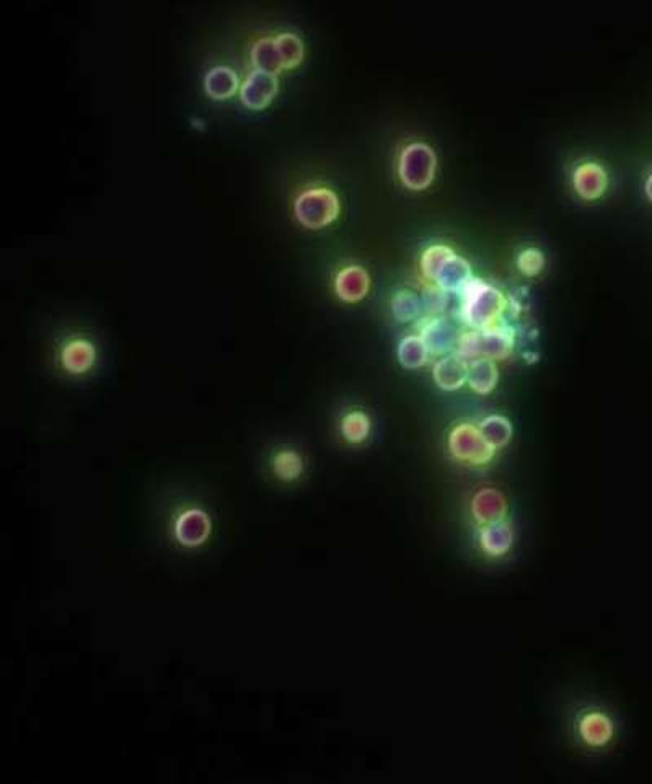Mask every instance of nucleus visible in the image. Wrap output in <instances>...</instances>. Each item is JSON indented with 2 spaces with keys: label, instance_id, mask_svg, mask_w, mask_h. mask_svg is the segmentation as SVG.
I'll return each instance as SVG.
<instances>
[{
  "label": "nucleus",
  "instance_id": "f257e3e1",
  "mask_svg": "<svg viewBox=\"0 0 652 784\" xmlns=\"http://www.w3.org/2000/svg\"><path fill=\"white\" fill-rule=\"evenodd\" d=\"M152 533L163 550L196 560L216 548L222 533L221 507L209 489L190 480H168L150 496Z\"/></svg>",
  "mask_w": 652,
  "mask_h": 784
},
{
  "label": "nucleus",
  "instance_id": "f03ea898",
  "mask_svg": "<svg viewBox=\"0 0 652 784\" xmlns=\"http://www.w3.org/2000/svg\"><path fill=\"white\" fill-rule=\"evenodd\" d=\"M553 736L571 757L587 765L604 762L623 734L617 706L591 683H566L551 696Z\"/></svg>",
  "mask_w": 652,
  "mask_h": 784
},
{
  "label": "nucleus",
  "instance_id": "7ed1b4c3",
  "mask_svg": "<svg viewBox=\"0 0 652 784\" xmlns=\"http://www.w3.org/2000/svg\"><path fill=\"white\" fill-rule=\"evenodd\" d=\"M45 361L49 374L59 384L87 387L105 372L108 351L97 330L84 323L66 322L49 333Z\"/></svg>",
  "mask_w": 652,
  "mask_h": 784
},
{
  "label": "nucleus",
  "instance_id": "20e7f679",
  "mask_svg": "<svg viewBox=\"0 0 652 784\" xmlns=\"http://www.w3.org/2000/svg\"><path fill=\"white\" fill-rule=\"evenodd\" d=\"M255 470L268 488L292 493L309 483L313 457L309 445L291 432L263 437L255 450Z\"/></svg>",
  "mask_w": 652,
  "mask_h": 784
},
{
  "label": "nucleus",
  "instance_id": "39448f33",
  "mask_svg": "<svg viewBox=\"0 0 652 784\" xmlns=\"http://www.w3.org/2000/svg\"><path fill=\"white\" fill-rule=\"evenodd\" d=\"M307 45L299 31L286 25L258 28L243 43L240 69L266 72L284 79L300 69Z\"/></svg>",
  "mask_w": 652,
  "mask_h": 784
},
{
  "label": "nucleus",
  "instance_id": "423d86ee",
  "mask_svg": "<svg viewBox=\"0 0 652 784\" xmlns=\"http://www.w3.org/2000/svg\"><path fill=\"white\" fill-rule=\"evenodd\" d=\"M284 212L289 225L302 234H320L340 221L343 212L341 196L325 181H300L287 191Z\"/></svg>",
  "mask_w": 652,
  "mask_h": 784
},
{
  "label": "nucleus",
  "instance_id": "0eeeda50",
  "mask_svg": "<svg viewBox=\"0 0 652 784\" xmlns=\"http://www.w3.org/2000/svg\"><path fill=\"white\" fill-rule=\"evenodd\" d=\"M501 452L503 450H499L481 431L480 423L459 421L445 436L447 459L467 470H486L498 460Z\"/></svg>",
  "mask_w": 652,
  "mask_h": 784
},
{
  "label": "nucleus",
  "instance_id": "6e6552de",
  "mask_svg": "<svg viewBox=\"0 0 652 784\" xmlns=\"http://www.w3.org/2000/svg\"><path fill=\"white\" fill-rule=\"evenodd\" d=\"M459 296L460 317L473 330H488L498 326L506 312L507 300L503 292L481 279L468 281Z\"/></svg>",
  "mask_w": 652,
  "mask_h": 784
},
{
  "label": "nucleus",
  "instance_id": "1a4fd4ad",
  "mask_svg": "<svg viewBox=\"0 0 652 784\" xmlns=\"http://www.w3.org/2000/svg\"><path fill=\"white\" fill-rule=\"evenodd\" d=\"M331 431L340 447L357 452L371 447L377 434V424L366 406L349 403L341 406L336 413Z\"/></svg>",
  "mask_w": 652,
  "mask_h": 784
},
{
  "label": "nucleus",
  "instance_id": "9d476101",
  "mask_svg": "<svg viewBox=\"0 0 652 784\" xmlns=\"http://www.w3.org/2000/svg\"><path fill=\"white\" fill-rule=\"evenodd\" d=\"M512 349H514L512 331L498 325L488 330L462 333L455 354L467 362L475 359H491L496 362L511 356Z\"/></svg>",
  "mask_w": 652,
  "mask_h": 784
},
{
  "label": "nucleus",
  "instance_id": "9b49d317",
  "mask_svg": "<svg viewBox=\"0 0 652 784\" xmlns=\"http://www.w3.org/2000/svg\"><path fill=\"white\" fill-rule=\"evenodd\" d=\"M242 85L238 92L237 105L247 113H265L281 97L284 79L266 72L240 69Z\"/></svg>",
  "mask_w": 652,
  "mask_h": 784
},
{
  "label": "nucleus",
  "instance_id": "f8f14e48",
  "mask_svg": "<svg viewBox=\"0 0 652 784\" xmlns=\"http://www.w3.org/2000/svg\"><path fill=\"white\" fill-rule=\"evenodd\" d=\"M436 152L423 142H415L401 150L398 159V175L406 188L423 191L436 178Z\"/></svg>",
  "mask_w": 652,
  "mask_h": 784
},
{
  "label": "nucleus",
  "instance_id": "ddd939ff",
  "mask_svg": "<svg viewBox=\"0 0 652 784\" xmlns=\"http://www.w3.org/2000/svg\"><path fill=\"white\" fill-rule=\"evenodd\" d=\"M242 85L240 67L232 61L211 62L201 77V89L209 102L216 105L237 103Z\"/></svg>",
  "mask_w": 652,
  "mask_h": 784
},
{
  "label": "nucleus",
  "instance_id": "4468645a",
  "mask_svg": "<svg viewBox=\"0 0 652 784\" xmlns=\"http://www.w3.org/2000/svg\"><path fill=\"white\" fill-rule=\"evenodd\" d=\"M371 287V274L361 263L346 261L331 274V291L343 304L356 305L366 300Z\"/></svg>",
  "mask_w": 652,
  "mask_h": 784
},
{
  "label": "nucleus",
  "instance_id": "2eb2a0df",
  "mask_svg": "<svg viewBox=\"0 0 652 784\" xmlns=\"http://www.w3.org/2000/svg\"><path fill=\"white\" fill-rule=\"evenodd\" d=\"M419 336L428 344L431 354H449L457 349L460 333L445 317L423 318L418 323Z\"/></svg>",
  "mask_w": 652,
  "mask_h": 784
},
{
  "label": "nucleus",
  "instance_id": "dca6fc26",
  "mask_svg": "<svg viewBox=\"0 0 652 784\" xmlns=\"http://www.w3.org/2000/svg\"><path fill=\"white\" fill-rule=\"evenodd\" d=\"M573 185L576 193L586 201H595L607 191L608 177L599 163L584 162L574 170Z\"/></svg>",
  "mask_w": 652,
  "mask_h": 784
},
{
  "label": "nucleus",
  "instance_id": "f3484780",
  "mask_svg": "<svg viewBox=\"0 0 652 784\" xmlns=\"http://www.w3.org/2000/svg\"><path fill=\"white\" fill-rule=\"evenodd\" d=\"M472 279V266L465 258L454 252L442 263L436 278H434V284L444 289L445 292L459 294L463 287L467 286V282Z\"/></svg>",
  "mask_w": 652,
  "mask_h": 784
},
{
  "label": "nucleus",
  "instance_id": "a211bd4d",
  "mask_svg": "<svg viewBox=\"0 0 652 784\" xmlns=\"http://www.w3.org/2000/svg\"><path fill=\"white\" fill-rule=\"evenodd\" d=\"M432 375L442 390L455 392L468 380V362L463 361L457 354H450L436 362Z\"/></svg>",
  "mask_w": 652,
  "mask_h": 784
},
{
  "label": "nucleus",
  "instance_id": "6ab92c4d",
  "mask_svg": "<svg viewBox=\"0 0 652 784\" xmlns=\"http://www.w3.org/2000/svg\"><path fill=\"white\" fill-rule=\"evenodd\" d=\"M499 372L491 359H475L468 362V385L478 395H488L498 384Z\"/></svg>",
  "mask_w": 652,
  "mask_h": 784
},
{
  "label": "nucleus",
  "instance_id": "aec40b11",
  "mask_svg": "<svg viewBox=\"0 0 652 784\" xmlns=\"http://www.w3.org/2000/svg\"><path fill=\"white\" fill-rule=\"evenodd\" d=\"M428 344L419 335L406 336L398 344V361L405 369H419L429 361Z\"/></svg>",
  "mask_w": 652,
  "mask_h": 784
},
{
  "label": "nucleus",
  "instance_id": "412c9836",
  "mask_svg": "<svg viewBox=\"0 0 652 784\" xmlns=\"http://www.w3.org/2000/svg\"><path fill=\"white\" fill-rule=\"evenodd\" d=\"M481 431L499 450H506L514 439V426L506 416L489 415L478 421Z\"/></svg>",
  "mask_w": 652,
  "mask_h": 784
},
{
  "label": "nucleus",
  "instance_id": "4be33fe9",
  "mask_svg": "<svg viewBox=\"0 0 652 784\" xmlns=\"http://www.w3.org/2000/svg\"><path fill=\"white\" fill-rule=\"evenodd\" d=\"M392 310L398 322H413L421 315L423 304L413 292L398 291L392 299Z\"/></svg>",
  "mask_w": 652,
  "mask_h": 784
},
{
  "label": "nucleus",
  "instance_id": "5701e85b",
  "mask_svg": "<svg viewBox=\"0 0 652 784\" xmlns=\"http://www.w3.org/2000/svg\"><path fill=\"white\" fill-rule=\"evenodd\" d=\"M452 253H454V250L450 247H445V245H432V247H429L428 250L423 253V256H421V271H423L424 276H426L429 281L434 282L437 271H439L442 263H444Z\"/></svg>",
  "mask_w": 652,
  "mask_h": 784
},
{
  "label": "nucleus",
  "instance_id": "b1692460",
  "mask_svg": "<svg viewBox=\"0 0 652 784\" xmlns=\"http://www.w3.org/2000/svg\"><path fill=\"white\" fill-rule=\"evenodd\" d=\"M447 302H449V292H445L444 289L436 286V284H434V286L426 287L423 292V297H421V304H423L424 310H426L431 317H439V315H442L445 307H447Z\"/></svg>",
  "mask_w": 652,
  "mask_h": 784
},
{
  "label": "nucleus",
  "instance_id": "393cba45",
  "mask_svg": "<svg viewBox=\"0 0 652 784\" xmlns=\"http://www.w3.org/2000/svg\"><path fill=\"white\" fill-rule=\"evenodd\" d=\"M517 266H519L520 273L534 278V276L542 273L543 266H545V258H543V253L537 250V248H529V250H524V252L520 253L519 258H517Z\"/></svg>",
  "mask_w": 652,
  "mask_h": 784
},
{
  "label": "nucleus",
  "instance_id": "a878e982",
  "mask_svg": "<svg viewBox=\"0 0 652 784\" xmlns=\"http://www.w3.org/2000/svg\"><path fill=\"white\" fill-rule=\"evenodd\" d=\"M644 191H646V196H648L649 201L652 203V173L646 178V183H644Z\"/></svg>",
  "mask_w": 652,
  "mask_h": 784
}]
</instances>
